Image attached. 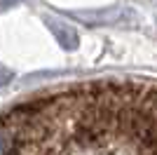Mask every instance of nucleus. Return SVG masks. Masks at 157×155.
<instances>
[{
    "label": "nucleus",
    "mask_w": 157,
    "mask_h": 155,
    "mask_svg": "<svg viewBox=\"0 0 157 155\" xmlns=\"http://www.w3.org/2000/svg\"><path fill=\"white\" fill-rule=\"evenodd\" d=\"M0 155H157V82L89 80L0 113Z\"/></svg>",
    "instance_id": "1"
}]
</instances>
